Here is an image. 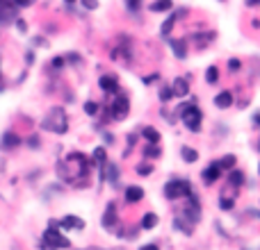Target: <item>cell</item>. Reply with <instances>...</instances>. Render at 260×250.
<instances>
[{"label":"cell","mask_w":260,"mask_h":250,"mask_svg":"<svg viewBox=\"0 0 260 250\" xmlns=\"http://www.w3.org/2000/svg\"><path fill=\"white\" fill-rule=\"evenodd\" d=\"M217 78H219V71H217V66H210V68H208V73H206V80H208L210 84H215Z\"/></svg>","instance_id":"obj_25"},{"label":"cell","mask_w":260,"mask_h":250,"mask_svg":"<svg viewBox=\"0 0 260 250\" xmlns=\"http://www.w3.org/2000/svg\"><path fill=\"white\" fill-rule=\"evenodd\" d=\"M171 98H173V89L162 87V91H160V100H171Z\"/></svg>","instance_id":"obj_26"},{"label":"cell","mask_w":260,"mask_h":250,"mask_svg":"<svg viewBox=\"0 0 260 250\" xmlns=\"http://www.w3.org/2000/svg\"><path fill=\"white\" fill-rule=\"evenodd\" d=\"M98 84H101V89H103V91H117V78H114V75H103V78H101V80H98Z\"/></svg>","instance_id":"obj_14"},{"label":"cell","mask_w":260,"mask_h":250,"mask_svg":"<svg viewBox=\"0 0 260 250\" xmlns=\"http://www.w3.org/2000/svg\"><path fill=\"white\" fill-rule=\"evenodd\" d=\"M183 116V123H185L187 130H192V132H199L201 127V118H203V114H201V109L196 107V105H183V107H178L176 109Z\"/></svg>","instance_id":"obj_3"},{"label":"cell","mask_w":260,"mask_h":250,"mask_svg":"<svg viewBox=\"0 0 260 250\" xmlns=\"http://www.w3.org/2000/svg\"><path fill=\"white\" fill-rule=\"evenodd\" d=\"M117 225V207L114 205H107V209H105V216H103V228L105 230H112Z\"/></svg>","instance_id":"obj_9"},{"label":"cell","mask_w":260,"mask_h":250,"mask_svg":"<svg viewBox=\"0 0 260 250\" xmlns=\"http://www.w3.org/2000/svg\"><path fill=\"white\" fill-rule=\"evenodd\" d=\"M60 228H67V230H82L85 223L78 219V216H64L60 221Z\"/></svg>","instance_id":"obj_10"},{"label":"cell","mask_w":260,"mask_h":250,"mask_svg":"<svg viewBox=\"0 0 260 250\" xmlns=\"http://www.w3.org/2000/svg\"><path fill=\"white\" fill-rule=\"evenodd\" d=\"M256 123H260V114H256Z\"/></svg>","instance_id":"obj_41"},{"label":"cell","mask_w":260,"mask_h":250,"mask_svg":"<svg viewBox=\"0 0 260 250\" xmlns=\"http://www.w3.org/2000/svg\"><path fill=\"white\" fill-rule=\"evenodd\" d=\"M258 150H260V148H258Z\"/></svg>","instance_id":"obj_43"},{"label":"cell","mask_w":260,"mask_h":250,"mask_svg":"<svg viewBox=\"0 0 260 250\" xmlns=\"http://www.w3.org/2000/svg\"><path fill=\"white\" fill-rule=\"evenodd\" d=\"M126 5H128V7H130V9H133V12H135V9H139L141 0H126Z\"/></svg>","instance_id":"obj_32"},{"label":"cell","mask_w":260,"mask_h":250,"mask_svg":"<svg viewBox=\"0 0 260 250\" xmlns=\"http://www.w3.org/2000/svg\"><path fill=\"white\" fill-rule=\"evenodd\" d=\"M228 68H230V71H238V68H240V62H238V59H230V62H228Z\"/></svg>","instance_id":"obj_35"},{"label":"cell","mask_w":260,"mask_h":250,"mask_svg":"<svg viewBox=\"0 0 260 250\" xmlns=\"http://www.w3.org/2000/svg\"><path fill=\"white\" fill-rule=\"evenodd\" d=\"M246 5H249V7H256V5H260V0H246Z\"/></svg>","instance_id":"obj_39"},{"label":"cell","mask_w":260,"mask_h":250,"mask_svg":"<svg viewBox=\"0 0 260 250\" xmlns=\"http://www.w3.org/2000/svg\"><path fill=\"white\" fill-rule=\"evenodd\" d=\"M107 180L112 182V187H119V169H117V164H107Z\"/></svg>","instance_id":"obj_18"},{"label":"cell","mask_w":260,"mask_h":250,"mask_svg":"<svg viewBox=\"0 0 260 250\" xmlns=\"http://www.w3.org/2000/svg\"><path fill=\"white\" fill-rule=\"evenodd\" d=\"M67 2H69V5H73V2H75V0H67Z\"/></svg>","instance_id":"obj_42"},{"label":"cell","mask_w":260,"mask_h":250,"mask_svg":"<svg viewBox=\"0 0 260 250\" xmlns=\"http://www.w3.org/2000/svg\"><path fill=\"white\" fill-rule=\"evenodd\" d=\"M190 193H192V187H190L187 180H171V182H167V187H164V196L169 200L185 198Z\"/></svg>","instance_id":"obj_4"},{"label":"cell","mask_w":260,"mask_h":250,"mask_svg":"<svg viewBox=\"0 0 260 250\" xmlns=\"http://www.w3.org/2000/svg\"><path fill=\"white\" fill-rule=\"evenodd\" d=\"M35 0H14V5H18V7H30Z\"/></svg>","instance_id":"obj_34"},{"label":"cell","mask_w":260,"mask_h":250,"mask_svg":"<svg viewBox=\"0 0 260 250\" xmlns=\"http://www.w3.org/2000/svg\"><path fill=\"white\" fill-rule=\"evenodd\" d=\"M41 127L44 130H51V132H57V134H64L69 130V118H67V111L62 107H52L48 111V116L41 121Z\"/></svg>","instance_id":"obj_1"},{"label":"cell","mask_w":260,"mask_h":250,"mask_svg":"<svg viewBox=\"0 0 260 250\" xmlns=\"http://www.w3.org/2000/svg\"><path fill=\"white\" fill-rule=\"evenodd\" d=\"M139 250H160V248H157L156 243H149V246H141Z\"/></svg>","instance_id":"obj_38"},{"label":"cell","mask_w":260,"mask_h":250,"mask_svg":"<svg viewBox=\"0 0 260 250\" xmlns=\"http://www.w3.org/2000/svg\"><path fill=\"white\" fill-rule=\"evenodd\" d=\"M173 225H176L180 232H185V234H192V225H183V219H176V223H173Z\"/></svg>","instance_id":"obj_27"},{"label":"cell","mask_w":260,"mask_h":250,"mask_svg":"<svg viewBox=\"0 0 260 250\" xmlns=\"http://www.w3.org/2000/svg\"><path fill=\"white\" fill-rule=\"evenodd\" d=\"M0 9H14V0H0Z\"/></svg>","instance_id":"obj_31"},{"label":"cell","mask_w":260,"mask_h":250,"mask_svg":"<svg viewBox=\"0 0 260 250\" xmlns=\"http://www.w3.org/2000/svg\"><path fill=\"white\" fill-rule=\"evenodd\" d=\"M71 241H69L64 234L57 232V228H48L41 236V241H39V248L41 250H62V248H69Z\"/></svg>","instance_id":"obj_2"},{"label":"cell","mask_w":260,"mask_h":250,"mask_svg":"<svg viewBox=\"0 0 260 250\" xmlns=\"http://www.w3.org/2000/svg\"><path fill=\"white\" fill-rule=\"evenodd\" d=\"M199 216H201V205H199V198L194 196V193H190V198H187V203H185V219L190 223H196L199 221Z\"/></svg>","instance_id":"obj_5"},{"label":"cell","mask_w":260,"mask_h":250,"mask_svg":"<svg viewBox=\"0 0 260 250\" xmlns=\"http://www.w3.org/2000/svg\"><path fill=\"white\" fill-rule=\"evenodd\" d=\"M173 96H180V98H185L187 96V91H190V84L185 82V78H178V80L173 82Z\"/></svg>","instance_id":"obj_13"},{"label":"cell","mask_w":260,"mask_h":250,"mask_svg":"<svg viewBox=\"0 0 260 250\" xmlns=\"http://www.w3.org/2000/svg\"><path fill=\"white\" fill-rule=\"evenodd\" d=\"M151 171H153V166H149V164H139V166H137V173H139V175H151Z\"/></svg>","instance_id":"obj_29"},{"label":"cell","mask_w":260,"mask_h":250,"mask_svg":"<svg viewBox=\"0 0 260 250\" xmlns=\"http://www.w3.org/2000/svg\"><path fill=\"white\" fill-rule=\"evenodd\" d=\"M149 7H151V12H167V9L173 7V2H171V0H156V2H151Z\"/></svg>","instance_id":"obj_17"},{"label":"cell","mask_w":260,"mask_h":250,"mask_svg":"<svg viewBox=\"0 0 260 250\" xmlns=\"http://www.w3.org/2000/svg\"><path fill=\"white\" fill-rule=\"evenodd\" d=\"M85 111H87L89 116H96V114H98V105L96 103H85Z\"/></svg>","instance_id":"obj_28"},{"label":"cell","mask_w":260,"mask_h":250,"mask_svg":"<svg viewBox=\"0 0 260 250\" xmlns=\"http://www.w3.org/2000/svg\"><path fill=\"white\" fill-rule=\"evenodd\" d=\"M52 66H55V68L64 66V59H62V57H55V59H52Z\"/></svg>","instance_id":"obj_36"},{"label":"cell","mask_w":260,"mask_h":250,"mask_svg":"<svg viewBox=\"0 0 260 250\" xmlns=\"http://www.w3.org/2000/svg\"><path fill=\"white\" fill-rule=\"evenodd\" d=\"M112 111H114V118H123L126 116V111H128V100L123 96H117L114 100H112V107H110Z\"/></svg>","instance_id":"obj_6"},{"label":"cell","mask_w":260,"mask_h":250,"mask_svg":"<svg viewBox=\"0 0 260 250\" xmlns=\"http://www.w3.org/2000/svg\"><path fill=\"white\" fill-rule=\"evenodd\" d=\"M156 225H157V214H144V219H141V228L153 230Z\"/></svg>","instance_id":"obj_19"},{"label":"cell","mask_w":260,"mask_h":250,"mask_svg":"<svg viewBox=\"0 0 260 250\" xmlns=\"http://www.w3.org/2000/svg\"><path fill=\"white\" fill-rule=\"evenodd\" d=\"M244 182V175H242V171H230L228 175V184L230 187H235V189H240V184Z\"/></svg>","instance_id":"obj_20"},{"label":"cell","mask_w":260,"mask_h":250,"mask_svg":"<svg viewBox=\"0 0 260 250\" xmlns=\"http://www.w3.org/2000/svg\"><path fill=\"white\" fill-rule=\"evenodd\" d=\"M183 159H185V162H196L199 155H196V150H192V148H183Z\"/></svg>","instance_id":"obj_24"},{"label":"cell","mask_w":260,"mask_h":250,"mask_svg":"<svg viewBox=\"0 0 260 250\" xmlns=\"http://www.w3.org/2000/svg\"><path fill=\"white\" fill-rule=\"evenodd\" d=\"M141 198H144L141 187H128V189H126V200H128V203H139Z\"/></svg>","instance_id":"obj_15"},{"label":"cell","mask_w":260,"mask_h":250,"mask_svg":"<svg viewBox=\"0 0 260 250\" xmlns=\"http://www.w3.org/2000/svg\"><path fill=\"white\" fill-rule=\"evenodd\" d=\"M28 146H30V148H37L39 146V137H37V134H32L30 139H28Z\"/></svg>","instance_id":"obj_33"},{"label":"cell","mask_w":260,"mask_h":250,"mask_svg":"<svg viewBox=\"0 0 260 250\" xmlns=\"http://www.w3.org/2000/svg\"><path fill=\"white\" fill-rule=\"evenodd\" d=\"M16 25H18V30H21V32H25V30H28V25H25V23H23V21H18V23H16Z\"/></svg>","instance_id":"obj_40"},{"label":"cell","mask_w":260,"mask_h":250,"mask_svg":"<svg viewBox=\"0 0 260 250\" xmlns=\"http://www.w3.org/2000/svg\"><path fill=\"white\" fill-rule=\"evenodd\" d=\"M141 134L146 137V141H151V143H157L160 141V132H157L156 127H144L141 130Z\"/></svg>","instance_id":"obj_21"},{"label":"cell","mask_w":260,"mask_h":250,"mask_svg":"<svg viewBox=\"0 0 260 250\" xmlns=\"http://www.w3.org/2000/svg\"><path fill=\"white\" fill-rule=\"evenodd\" d=\"M167 41H169V46L173 48V55L178 59H185L187 55V48H185V41H180V39H169L167 37Z\"/></svg>","instance_id":"obj_11"},{"label":"cell","mask_w":260,"mask_h":250,"mask_svg":"<svg viewBox=\"0 0 260 250\" xmlns=\"http://www.w3.org/2000/svg\"><path fill=\"white\" fill-rule=\"evenodd\" d=\"M219 166H222V169H226V171H230L233 169V166H235V157H233V155H226V157H222V159H219Z\"/></svg>","instance_id":"obj_22"},{"label":"cell","mask_w":260,"mask_h":250,"mask_svg":"<svg viewBox=\"0 0 260 250\" xmlns=\"http://www.w3.org/2000/svg\"><path fill=\"white\" fill-rule=\"evenodd\" d=\"M219 177H222V166H219V164H210L208 169L203 171V180H206V182L208 184H212V182H217V180H219Z\"/></svg>","instance_id":"obj_7"},{"label":"cell","mask_w":260,"mask_h":250,"mask_svg":"<svg viewBox=\"0 0 260 250\" xmlns=\"http://www.w3.org/2000/svg\"><path fill=\"white\" fill-rule=\"evenodd\" d=\"M185 14V9H180L178 14H173V16H169V18H167V21L162 23V28H160V34H162L164 39L169 37V32H171V28H173V23H176V18H178V16H183Z\"/></svg>","instance_id":"obj_12"},{"label":"cell","mask_w":260,"mask_h":250,"mask_svg":"<svg viewBox=\"0 0 260 250\" xmlns=\"http://www.w3.org/2000/svg\"><path fill=\"white\" fill-rule=\"evenodd\" d=\"M0 146L5 148V150H12V148L21 146V137H16L14 132H5L2 134V139H0Z\"/></svg>","instance_id":"obj_8"},{"label":"cell","mask_w":260,"mask_h":250,"mask_svg":"<svg viewBox=\"0 0 260 250\" xmlns=\"http://www.w3.org/2000/svg\"><path fill=\"white\" fill-rule=\"evenodd\" d=\"M156 80H157V75H146V78H144V84H153Z\"/></svg>","instance_id":"obj_37"},{"label":"cell","mask_w":260,"mask_h":250,"mask_svg":"<svg viewBox=\"0 0 260 250\" xmlns=\"http://www.w3.org/2000/svg\"><path fill=\"white\" fill-rule=\"evenodd\" d=\"M144 155H146V157H151V159L160 157V148H157V143H151V146L144 148Z\"/></svg>","instance_id":"obj_23"},{"label":"cell","mask_w":260,"mask_h":250,"mask_svg":"<svg viewBox=\"0 0 260 250\" xmlns=\"http://www.w3.org/2000/svg\"><path fill=\"white\" fill-rule=\"evenodd\" d=\"M230 103H233V94H230V91H222V94L215 98V105L217 107H222V109L230 107Z\"/></svg>","instance_id":"obj_16"},{"label":"cell","mask_w":260,"mask_h":250,"mask_svg":"<svg viewBox=\"0 0 260 250\" xmlns=\"http://www.w3.org/2000/svg\"><path fill=\"white\" fill-rule=\"evenodd\" d=\"M233 203H235L233 198H219V207L222 209H233Z\"/></svg>","instance_id":"obj_30"}]
</instances>
